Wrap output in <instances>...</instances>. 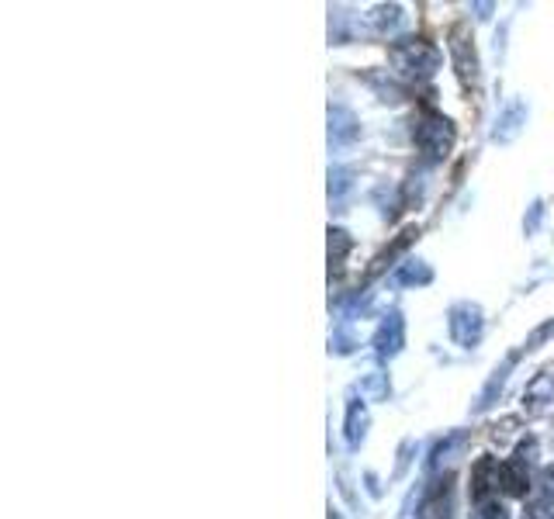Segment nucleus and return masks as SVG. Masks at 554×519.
<instances>
[{
  "label": "nucleus",
  "instance_id": "1",
  "mask_svg": "<svg viewBox=\"0 0 554 519\" xmlns=\"http://www.w3.org/2000/svg\"><path fill=\"white\" fill-rule=\"evenodd\" d=\"M523 519H554V513H551L548 506H530L527 516H523Z\"/></svg>",
  "mask_w": 554,
  "mask_h": 519
},
{
  "label": "nucleus",
  "instance_id": "2",
  "mask_svg": "<svg viewBox=\"0 0 554 519\" xmlns=\"http://www.w3.org/2000/svg\"><path fill=\"white\" fill-rule=\"evenodd\" d=\"M544 495H548V499H554V468H548V471H544Z\"/></svg>",
  "mask_w": 554,
  "mask_h": 519
}]
</instances>
